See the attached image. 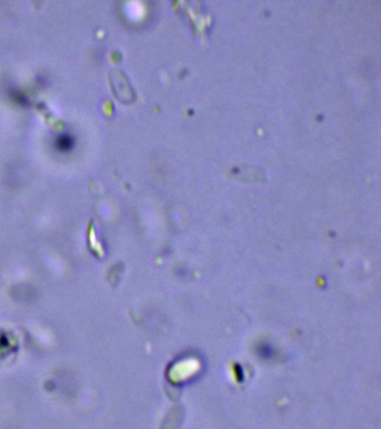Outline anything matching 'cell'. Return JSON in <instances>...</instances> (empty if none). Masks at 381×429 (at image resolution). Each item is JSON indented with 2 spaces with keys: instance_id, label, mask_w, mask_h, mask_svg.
Wrapping results in <instances>:
<instances>
[{
  "instance_id": "6da1fadb",
  "label": "cell",
  "mask_w": 381,
  "mask_h": 429,
  "mask_svg": "<svg viewBox=\"0 0 381 429\" xmlns=\"http://www.w3.org/2000/svg\"><path fill=\"white\" fill-rule=\"evenodd\" d=\"M73 142L74 140L72 136L68 134H62L58 136L57 140H56V145H57L58 149L66 151L73 147Z\"/></svg>"
}]
</instances>
